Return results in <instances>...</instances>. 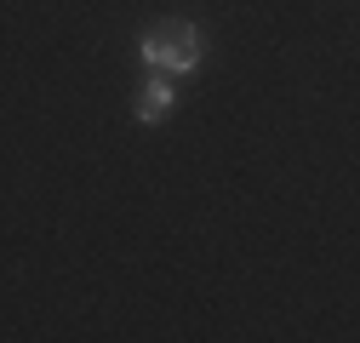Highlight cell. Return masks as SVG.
I'll return each instance as SVG.
<instances>
[{"instance_id":"cell-1","label":"cell","mask_w":360,"mask_h":343,"mask_svg":"<svg viewBox=\"0 0 360 343\" xmlns=\"http://www.w3.org/2000/svg\"><path fill=\"white\" fill-rule=\"evenodd\" d=\"M138 58H143V63H160V69H172V75H195V69H200V34H195V29L143 34V40H138Z\"/></svg>"},{"instance_id":"cell-2","label":"cell","mask_w":360,"mask_h":343,"mask_svg":"<svg viewBox=\"0 0 360 343\" xmlns=\"http://www.w3.org/2000/svg\"><path fill=\"white\" fill-rule=\"evenodd\" d=\"M131 115H138V120H166V115H172V80H166V75H155L143 92H138Z\"/></svg>"}]
</instances>
